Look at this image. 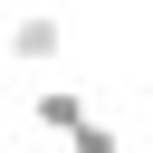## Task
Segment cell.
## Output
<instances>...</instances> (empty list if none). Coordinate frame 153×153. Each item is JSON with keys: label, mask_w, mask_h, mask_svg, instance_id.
Masks as SVG:
<instances>
[{"label": "cell", "mask_w": 153, "mask_h": 153, "mask_svg": "<svg viewBox=\"0 0 153 153\" xmlns=\"http://www.w3.org/2000/svg\"><path fill=\"white\" fill-rule=\"evenodd\" d=\"M0 57H19V67H57V57H67V19H57V0L10 10V19H0Z\"/></svg>", "instance_id": "cell-1"}, {"label": "cell", "mask_w": 153, "mask_h": 153, "mask_svg": "<svg viewBox=\"0 0 153 153\" xmlns=\"http://www.w3.org/2000/svg\"><path fill=\"white\" fill-rule=\"evenodd\" d=\"M76 115H86V86H67V76H48V86H29V124H38V134H67Z\"/></svg>", "instance_id": "cell-2"}, {"label": "cell", "mask_w": 153, "mask_h": 153, "mask_svg": "<svg viewBox=\"0 0 153 153\" xmlns=\"http://www.w3.org/2000/svg\"><path fill=\"white\" fill-rule=\"evenodd\" d=\"M10 10H29V0H10Z\"/></svg>", "instance_id": "cell-4"}, {"label": "cell", "mask_w": 153, "mask_h": 153, "mask_svg": "<svg viewBox=\"0 0 153 153\" xmlns=\"http://www.w3.org/2000/svg\"><path fill=\"white\" fill-rule=\"evenodd\" d=\"M57 143H67V153H124V134H115V124H105L96 105H86V115H76V124H67Z\"/></svg>", "instance_id": "cell-3"}]
</instances>
